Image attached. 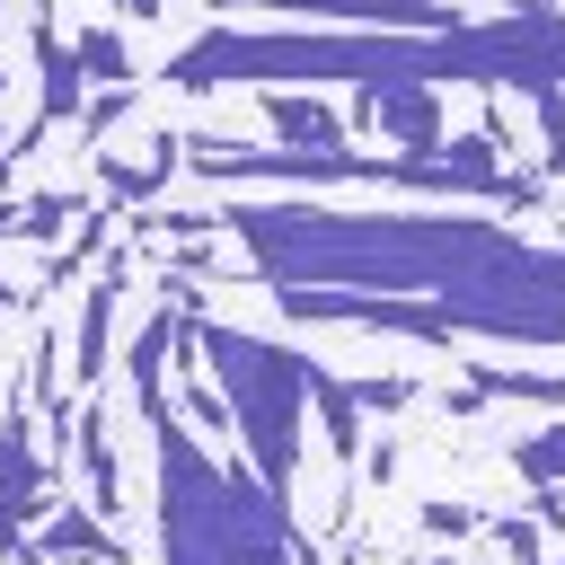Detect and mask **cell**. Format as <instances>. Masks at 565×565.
Returning a JSON list of instances; mask_svg holds the SVG:
<instances>
[{
	"label": "cell",
	"mask_w": 565,
	"mask_h": 565,
	"mask_svg": "<svg viewBox=\"0 0 565 565\" xmlns=\"http://www.w3.org/2000/svg\"><path fill=\"white\" fill-rule=\"evenodd\" d=\"M274 9V26H388V35H441V26H468L450 0H256Z\"/></svg>",
	"instance_id": "obj_6"
},
{
	"label": "cell",
	"mask_w": 565,
	"mask_h": 565,
	"mask_svg": "<svg viewBox=\"0 0 565 565\" xmlns=\"http://www.w3.org/2000/svg\"><path fill=\"white\" fill-rule=\"evenodd\" d=\"M35 71H44V106H35V124H62V115H79V106H88V79H79V62H71L62 26H35Z\"/></svg>",
	"instance_id": "obj_12"
},
{
	"label": "cell",
	"mask_w": 565,
	"mask_h": 565,
	"mask_svg": "<svg viewBox=\"0 0 565 565\" xmlns=\"http://www.w3.org/2000/svg\"><path fill=\"white\" fill-rule=\"evenodd\" d=\"M26 556H35V565H124V539H115L97 512L62 503V512H44V521H35Z\"/></svg>",
	"instance_id": "obj_10"
},
{
	"label": "cell",
	"mask_w": 565,
	"mask_h": 565,
	"mask_svg": "<svg viewBox=\"0 0 565 565\" xmlns=\"http://www.w3.org/2000/svg\"><path fill=\"white\" fill-rule=\"evenodd\" d=\"M71 450H79V468H88V512L115 530V512H124V468H115V441H106V406L79 397V415H71Z\"/></svg>",
	"instance_id": "obj_11"
},
{
	"label": "cell",
	"mask_w": 565,
	"mask_h": 565,
	"mask_svg": "<svg viewBox=\"0 0 565 565\" xmlns=\"http://www.w3.org/2000/svg\"><path fill=\"white\" fill-rule=\"evenodd\" d=\"M512 468H521L530 486H556V494H565V424H547V433H530V441L512 450Z\"/></svg>",
	"instance_id": "obj_17"
},
{
	"label": "cell",
	"mask_w": 565,
	"mask_h": 565,
	"mask_svg": "<svg viewBox=\"0 0 565 565\" xmlns=\"http://www.w3.org/2000/svg\"><path fill=\"white\" fill-rule=\"evenodd\" d=\"M53 486H62V468H44L35 415H26V397L9 388V397H0V530L26 539V521L53 512Z\"/></svg>",
	"instance_id": "obj_5"
},
{
	"label": "cell",
	"mask_w": 565,
	"mask_h": 565,
	"mask_svg": "<svg viewBox=\"0 0 565 565\" xmlns=\"http://www.w3.org/2000/svg\"><path fill=\"white\" fill-rule=\"evenodd\" d=\"M62 44H71V62H79V79H88V88H124V79H132L124 26H71Z\"/></svg>",
	"instance_id": "obj_16"
},
{
	"label": "cell",
	"mask_w": 565,
	"mask_h": 565,
	"mask_svg": "<svg viewBox=\"0 0 565 565\" xmlns=\"http://www.w3.org/2000/svg\"><path fill=\"white\" fill-rule=\"evenodd\" d=\"M344 124H353V132H388L406 159H433V150L450 141V124H441V88H362Z\"/></svg>",
	"instance_id": "obj_7"
},
{
	"label": "cell",
	"mask_w": 565,
	"mask_h": 565,
	"mask_svg": "<svg viewBox=\"0 0 565 565\" xmlns=\"http://www.w3.org/2000/svg\"><path fill=\"white\" fill-rule=\"evenodd\" d=\"M0 88H9V62H0Z\"/></svg>",
	"instance_id": "obj_25"
},
{
	"label": "cell",
	"mask_w": 565,
	"mask_h": 565,
	"mask_svg": "<svg viewBox=\"0 0 565 565\" xmlns=\"http://www.w3.org/2000/svg\"><path fill=\"white\" fill-rule=\"evenodd\" d=\"M150 459H159V565H309V530L291 521V503L274 486H256L230 450L194 441L177 424V406L150 424Z\"/></svg>",
	"instance_id": "obj_3"
},
{
	"label": "cell",
	"mask_w": 565,
	"mask_h": 565,
	"mask_svg": "<svg viewBox=\"0 0 565 565\" xmlns=\"http://www.w3.org/2000/svg\"><path fill=\"white\" fill-rule=\"evenodd\" d=\"M0 230H18V212H9V203H0Z\"/></svg>",
	"instance_id": "obj_24"
},
{
	"label": "cell",
	"mask_w": 565,
	"mask_h": 565,
	"mask_svg": "<svg viewBox=\"0 0 565 565\" xmlns=\"http://www.w3.org/2000/svg\"><path fill=\"white\" fill-rule=\"evenodd\" d=\"M71 212H79L71 194H35V203L18 212V230H9V238H62V230H71Z\"/></svg>",
	"instance_id": "obj_18"
},
{
	"label": "cell",
	"mask_w": 565,
	"mask_h": 565,
	"mask_svg": "<svg viewBox=\"0 0 565 565\" xmlns=\"http://www.w3.org/2000/svg\"><path fill=\"white\" fill-rule=\"evenodd\" d=\"M115 318H124V256H106L88 274V300H79V335H71V397L97 388L106 353H115Z\"/></svg>",
	"instance_id": "obj_9"
},
{
	"label": "cell",
	"mask_w": 565,
	"mask_h": 565,
	"mask_svg": "<svg viewBox=\"0 0 565 565\" xmlns=\"http://www.w3.org/2000/svg\"><path fill=\"white\" fill-rule=\"evenodd\" d=\"M556 565H565V547H556Z\"/></svg>",
	"instance_id": "obj_26"
},
{
	"label": "cell",
	"mask_w": 565,
	"mask_h": 565,
	"mask_svg": "<svg viewBox=\"0 0 565 565\" xmlns=\"http://www.w3.org/2000/svg\"><path fill=\"white\" fill-rule=\"evenodd\" d=\"M362 415H388V406H415V380H353Z\"/></svg>",
	"instance_id": "obj_20"
},
{
	"label": "cell",
	"mask_w": 565,
	"mask_h": 565,
	"mask_svg": "<svg viewBox=\"0 0 565 565\" xmlns=\"http://www.w3.org/2000/svg\"><path fill=\"white\" fill-rule=\"evenodd\" d=\"M9 150H18V141H9V132H0V177H9Z\"/></svg>",
	"instance_id": "obj_23"
},
{
	"label": "cell",
	"mask_w": 565,
	"mask_h": 565,
	"mask_svg": "<svg viewBox=\"0 0 565 565\" xmlns=\"http://www.w3.org/2000/svg\"><path fill=\"white\" fill-rule=\"evenodd\" d=\"M256 115L274 132V150H344V106L318 97V88H256Z\"/></svg>",
	"instance_id": "obj_8"
},
{
	"label": "cell",
	"mask_w": 565,
	"mask_h": 565,
	"mask_svg": "<svg viewBox=\"0 0 565 565\" xmlns=\"http://www.w3.org/2000/svg\"><path fill=\"white\" fill-rule=\"evenodd\" d=\"M309 415H327V441H335V468H353V459H362V397H353V380H335V371H318V388H309Z\"/></svg>",
	"instance_id": "obj_15"
},
{
	"label": "cell",
	"mask_w": 565,
	"mask_h": 565,
	"mask_svg": "<svg viewBox=\"0 0 565 565\" xmlns=\"http://www.w3.org/2000/svg\"><path fill=\"white\" fill-rule=\"evenodd\" d=\"M486 539H494L512 565H539V521H521V512H494V521H486Z\"/></svg>",
	"instance_id": "obj_19"
},
{
	"label": "cell",
	"mask_w": 565,
	"mask_h": 565,
	"mask_svg": "<svg viewBox=\"0 0 565 565\" xmlns=\"http://www.w3.org/2000/svg\"><path fill=\"white\" fill-rule=\"evenodd\" d=\"M265 291H371L424 300L450 335L565 344V247L468 212H327V203H221Z\"/></svg>",
	"instance_id": "obj_1"
},
{
	"label": "cell",
	"mask_w": 565,
	"mask_h": 565,
	"mask_svg": "<svg viewBox=\"0 0 565 565\" xmlns=\"http://www.w3.org/2000/svg\"><path fill=\"white\" fill-rule=\"evenodd\" d=\"M565 88V9L530 0L512 18H468L441 35H388V26H203L168 88Z\"/></svg>",
	"instance_id": "obj_2"
},
{
	"label": "cell",
	"mask_w": 565,
	"mask_h": 565,
	"mask_svg": "<svg viewBox=\"0 0 565 565\" xmlns=\"http://www.w3.org/2000/svg\"><path fill=\"white\" fill-rule=\"evenodd\" d=\"M556 247H565V238H556Z\"/></svg>",
	"instance_id": "obj_27"
},
{
	"label": "cell",
	"mask_w": 565,
	"mask_h": 565,
	"mask_svg": "<svg viewBox=\"0 0 565 565\" xmlns=\"http://www.w3.org/2000/svg\"><path fill=\"white\" fill-rule=\"evenodd\" d=\"M35 26H62V18H53V0H35Z\"/></svg>",
	"instance_id": "obj_22"
},
{
	"label": "cell",
	"mask_w": 565,
	"mask_h": 565,
	"mask_svg": "<svg viewBox=\"0 0 565 565\" xmlns=\"http://www.w3.org/2000/svg\"><path fill=\"white\" fill-rule=\"evenodd\" d=\"M185 353H194L203 380L221 388L230 433H238V450H247V477L291 503V468H300V424H309L318 362L291 353V344H265V335H247V327L194 318V309H185Z\"/></svg>",
	"instance_id": "obj_4"
},
{
	"label": "cell",
	"mask_w": 565,
	"mask_h": 565,
	"mask_svg": "<svg viewBox=\"0 0 565 565\" xmlns=\"http://www.w3.org/2000/svg\"><path fill=\"white\" fill-rule=\"evenodd\" d=\"M424 530H433V539H468V530H486V521H477L468 503H433V512H424Z\"/></svg>",
	"instance_id": "obj_21"
},
{
	"label": "cell",
	"mask_w": 565,
	"mask_h": 565,
	"mask_svg": "<svg viewBox=\"0 0 565 565\" xmlns=\"http://www.w3.org/2000/svg\"><path fill=\"white\" fill-rule=\"evenodd\" d=\"M477 397H521V406H565V380H556V371H512V362H468V397H459V406H477Z\"/></svg>",
	"instance_id": "obj_14"
},
{
	"label": "cell",
	"mask_w": 565,
	"mask_h": 565,
	"mask_svg": "<svg viewBox=\"0 0 565 565\" xmlns=\"http://www.w3.org/2000/svg\"><path fill=\"white\" fill-rule=\"evenodd\" d=\"M177 159H185V141H150V159H97V185H106L115 203H150V194L177 177Z\"/></svg>",
	"instance_id": "obj_13"
}]
</instances>
